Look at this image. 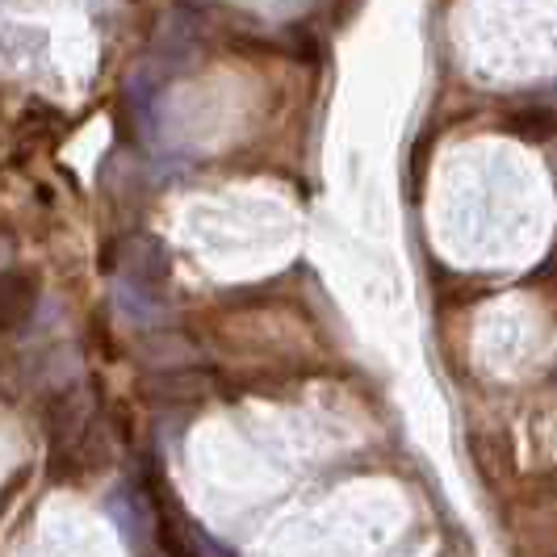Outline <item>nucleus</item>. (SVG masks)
Returning a JSON list of instances; mask_svg holds the SVG:
<instances>
[{"mask_svg":"<svg viewBox=\"0 0 557 557\" xmlns=\"http://www.w3.org/2000/svg\"><path fill=\"white\" fill-rule=\"evenodd\" d=\"M122 277L131 289H139V298H160L168 281V248L156 235H126L122 244Z\"/></svg>","mask_w":557,"mask_h":557,"instance_id":"obj_1","label":"nucleus"},{"mask_svg":"<svg viewBox=\"0 0 557 557\" xmlns=\"http://www.w3.org/2000/svg\"><path fill=\"white\" fill-rule=\"evenodd\" d=\"M38 307V277L29 269H4L0 277V327L22 332Z\"/></svg>","mask_w":557,"mask_h":557,"instance_id":"obj_2","label":"nucleus"},{"mask_svg":"<svg viewBox=\"0 0 557 557\" xmlns=\"http://www.w3.org/2000/svg\"><path fill=\"white\" fill-rule=\"evenodd\" d=\"M143 391H147V398H156V403L176 407V403H201L210 394V382L197 369H172V373H160V377H147Z\"/></svg>","mask_w":557,"mask_h":557,"instance_id":"obj_3","label":"nucleus"},{"mask_svg":"<svg viewBox=\"0 0 557 557\" xmlns=\"http://www.w3.org/2000/svg\"><path fill=\"white\" fill-rule=\"evenodd\" d=\"M503 126H507L516 139L545 143L557 135V113L554 110H520V113H511Z\"/></svg>","mask_w":557,"mask_h":557,"instance_id":"obj_4","label":"nucleus"}]
</instances>
